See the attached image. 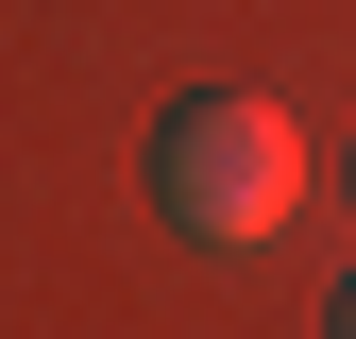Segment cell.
<instances>
[{
  "mask_svg": "<svg viewBox=\"0 0 356 339\" xmlns=\"http://www.w3.org/2000/svg\"><path fill=\"white\" fill-rule=\"evenodd\" d=\"M153 187H170V221H187V238L254 254V238H289V204H305V136H289L272 102L220 85V102H187V119L153 136Z\"/></svg>",
  "mask_w": 356,
  "mask_h": 339,
  "instance_id": "obj_1",
  "label": "cell"
},
{
  "mask_svg": "<svg viewBox=\"0 0 356 339\" xmlns=\"http://www.w3.org/2000/svg\"><path fill=\"white\" fill-rule=\"evenodd\" d=\"M339 339H356V288H339Z\"/></svg>",
  "mask_w": 356,
  "mask_h": 339,
  "instance_id": "obj_2",
  "label": "cell"
}]
</instances>
